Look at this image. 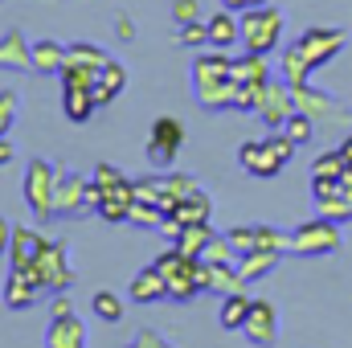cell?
<instances>
[{
  "mask_svg": "<svg viewBox=\"0 0 352 348\" xmlns=\"http://www.w3.org/2000/svg\"><path fill=\"white\" fill-rule=\"evenodd\" d=\"M295 94V111H303V115H311V119H336L344 107L332 98V94H324V90H316L311 83H303V87H291Z\"/></svg>",
  "mask_w": 352,
  "mask_h": 348,
  "instance_id": "18",
  "label": "cell"
},
{
  "mask_svg": "<svg viewBox=\"0 0 352 348\" xmlns=\"http://www.w3.org/2000/svg\"><path fill=\"white\" fill-rule=\"evenodd\" d=\"M33 70L37 74H62V62H66V45H58V41H50V37H41V41H33Z\"/></svg>",
  "mask_w": 352,
  "mask_h": 348,
  "instance_id": "25",
  "label": "cell"
},
{
  "mask_svg": "<svg viewBox=\"0 0 352 348\" xmlns=\"http://www.w3.org/2000/svg\"><path fill=\"white\" fill-rule=\"evenodd\" d=\"M33 270V279H37V287L41 291H70V283H74V266L66 259V246L62 242H45V250L37 254V262L29 266Z\"/></svg>",
  "mask_w": 352,
  "mask_h": 348,
  "instance_id": "6",
  "label": "cell"
},
{
  "mask_svg": "<svg viewBox=\"0 0 352 348\" xmlns=\"http://www.w3.org/2000/svg\"><path fill=\"white\" fill-rule=\"evenodd\" d=\"M230 242H234L238 259H246V254L258 250V234H254V226H234V230H230Z\"/></svg>",
  "mask_w": 352,
  "mask_h": 348,
  "instance_id": "39",
  "label": "cell"
},
{
  "mask_svg": "<svg viewBox=\"0 0 352 348\" xmlns=\"http://www.w3.org/2000/svg\"><path fill=\"white\" fill-rule=\"evenodd\" d=\"M90 312H94L98 320H107V324H119V320H123V299H119L115 291H94Z\"/></svg>",
  "mask_w": 352,
  "mask_h": 348,
  "instance_id": "33",
  "label": "cell"
},
{
  "mask_svg": "<svg viewBox=\"0 0 352 348\" xmlns=\"http://www.w3.org/2000/svg\"><path fill=\"white\" fill-rule=\"evenodd\" d=\"M131 345H135V348H173L168 340H164V336H160V332H152V328H148V332H140Z\"/></svg>",
  "mask_w": 352,
  "mask_h": 348,
  "instance_id": "44",
  "label": "cell"
},
{
  "mask_svg": "<svg viewBox=\"0 0 352 348\" xmlns=\"http://www.w3.org/2000/svg\"><path fill=\"white\" fill-rule=\"evenodd\" d=\"M344 29H320V25H311V29H303L299 37H295V45H299V54H303V62L311 66V70H320V66H328L340 50H344Z\"/></svg>",
  "mask_w": 352,
  "mask_h": 348,
  "instance_id": "7",
  "label": "cell"
},
{
  "mask_svg": "<svg viewBox=\"0 0 352 348\" xmlns=\"http://www.w3.org/2000/svg\"><path fill=\"white\" fill-rule=\"evenodd\" d=\"M278 259H283V254H274V250H254V254L238 259V274H242V283H254V279L270 274V270L278 266Z\"/></svg>",
  "mask_w": 352,
  "mask_h": 348,
  "instance_id": "29",
  "label": "cell"
},
{
  "mask_svg": "<svg viewBox=\"0 0 352 348\" xmlns=\"http://www.w3.org/2000/svg\"><path fill=\"white\" fill-rule=\"evenodd\" d=\"M205 25H209V50H230L242 41V17L230 8H217L213 17H205Z\"/></svg>",
  "mask_w": 352,
  "mask_h": 348,
  "instance_id": "19",
  "label": "cell"
},
{
  "mask_svg": "<svg viewBox=\"0 0 352 348\" xmlns=\"http://www.w3.org/2000/svg\"><path fill=\"white\" fill-rule=\"evenodd\" d=\"M283 131L295 140V148H303V144H311V135H316V119H311V115H303V111H295V115L283 123Z\"/></svg>",
  "mask_w": 352,
  "mask_h": 348,
  "instance_id": "35",
  "label": "cell"
},
{
  "mask_svg": "<svg viewBox=\"0 0 352 348\" xmlns=\"http://www.w3.org/2000/svg\"><path fill=\"white\" fill-rule=\"evenodd\" d=\"M344 176V173H340ZM340 176H311V197L316 201H324V197H336V193H344V180Z\"/></svg>",
  "mask_w": 352,
  "mask_h": 348,
  "instance_id": "41",
  "label": "cell"
},
{
  "mask_svg": "<svg viewBox=\"0 0 352 348\" xmlns=\"http://www.w3.org/2000/svg\"><path fill=\"white\" fill-rule=\"evenodd\" d=\"M340 180H344V193H349V197H352V164H349V168H344V176H340Z\"/></svg>",
  "mask_w": 352,
  "mask_h": 348,
  "instance_id": "51",
  "label": "cell"
},
{
  "mask_svg": "<svg viewBox=\"0 0 352 348\" xmlns=\"http://www.w3.org/2000/svg\"><path fill=\"white\" fill-rule=\"evenodd\" d=\"M90 180H94V188L102 193V188H111V184H119V180H127V176L119 173L115 164H98V168H94V176H90Z\"/></svg>",
  "mask_w": 352,
  "mask_h": 348,
  "instance_id": "43",
  "label": "cell"
},
{
  "mask_svg": "<svg viewBox=\"0 0 352 348\" xmlns=\"http://www.w3.org/2000/svg\"><path fill=\"white\" fill-rule=\"evenodd\" d=\"M242 17V45L250 54H274V45L283 41V12L274 4H254Z\"/></svg>",
  "mask_w": 352,
  "mask_h": 348,
  "instance_id": "3",
  "label": "cell"
},
{
  "mask_svg": "<svg viewBox=\"0 0 352 348\" xmlns=\"http://www.w3.org/2000/svg\"><path fill=\"white\" fill-rule=\"evenodd\" d=\"M131 205H135V188H131V180H119V184H111V188L98 193L94 213H98L102 221H127Z\"/></svg>",
  "mask_w": 352,
  "mask_h": 348,
  "instance_id": "16",
  "label": "cell"
},
{
  "mask_svg": "<svg viewBox=\"0 0 352 348\" xmlns=\"http://www.w3.org/2000/svg\"><path fill=\"white\" fill-rule=\"evenodd\" d=\"M209 238H213L209 221H197V226H184V230H180V238H176L173 246H180V250L192 254V259H201V250L209 246Z\"/></svg>",
  "mask_w": 352,
  "mask_h": 348,
  "instance_id": "30",
  "label": "cell"
},
{
  "mask_svg": "<svg viewBox=\"0 0 352 348\" xmlns=\"http://www.w3.org/2000/svg\"><path fill=\"white\" fill-rule=\"evenodd\" d=\"M119 37H123V41H131V37H135V29H131V21H127V17L119 21Z\"/></svg>",
  "mask_w": 352,
  "mask_h": 348,
  "instance_id": "49",
  "label": "cell"
},
{
  "mask_svg": "<svg viewBox=\"0 0 352 348\" xmlns=\"http://www.w3.org/2000/svg\"><path fill=\"white\" fill-rule=\"evenodd\" d=\"M127 348H135V345H127Z\"/></svg>",
  "mask_w": 352,
  "mask_h": 348,
  "instance_id": "53",
  "label": "cell"
},
{
  "mask_svg": "<svg viewBox=\"0 0 352 348\" xmlns=\"http://www.w3.org/2000/svg\"><path fill=\"white\" fill-rule=\"evenodd\" d=\"M278 78H283L287 87H303V83L311 78V66L303 62V54H299V45H295V41L278 54Z\"/></svg>",
  "mask_w": 352,
  "mask_h": 348,
  "instance_id": "26",
  "label": "cell"
},
{
  "mask_svg": "<svg viewBox=\"0 0 352 348\" xmlns=\"http://www.w3.org/2000/svg\"><path fill=\"white\" fill-rule=\"evenodd\" d=\"M90 205V176H78L70 168L58 173V193H54V217H78V209Z\"/></svg>",
  "mask_w": 352,
  "mask_h": 348,
  "instance_id": "10",
  "label": "cell"
},
{
  "mask_svg": "<svg viewBox=\"0 0 352 348\" xmlns=\"http://www.w3.org/2000/svg\"><path fill=\"white\" fill-rule=\"evenodd\" d=\"M234 78L238 83H266V78H274V70H270V54H242V58H234Z\"/></svg>",
  "mask_w": 352,
  "mask_h": 348,
  "instance_id": "24",
  "label": "cell"
},
{
  "mask_svg": "<svg viewBox=\"0 0 352 348\" xmlns=\"http://www.w3.org/2000/svg\"><path fill=\"white\" fill-rule=\"evenodd\" d=\"M58 173L50 160H29L25 164V201L37 217H54V193H58Z\"/></svg>",
  "mask_w": 352,
  "mask_h": 348,
  "instance_id": "5",
  "label": "cell"
},
{
  "mask_svg": "<svg viewBox=\"0 0 352 348\" xmlns=\"http://www.w3.org/2000/svg\"><path fill=\"white\" fill-rule=\"evenodd\" d=\"M344 250V234H340V221H328V217H307L291 230V254L299 259H324V254H336Z\"/></svg>",
  "mask_w": 352,
  "mask_h": 348,
  "instance_id": "2",
  "label": "cell"
},
{
  "mask_svg": "<svg viewBox=\"0 0 352 348\" xmlns=\"http://www.w3.org/2000/svg\"><path fill=\"white\" fill-rule=\"evenodd\" d=\"M111 62V54L102 45H90V41H74L66 45V62H62V87H94L102 66Z\"/></svg>",
  "mask_w": 352,
  "mask_h": 348,
  "instance_id": "4",
  "label": "cell"
},
{
  "mask_svg": "<svg viewBox=\"0 0 352 348\" xmlns=\"http://www.w3.org/2000/svg\"><path fill=\"white\" fill-rule=\"evenodd\" d=\"M70 312H74V303L66 299V291H58L54 303H50V316H70Z\"/></svg>",
  "mask_w": 352,
  "mask_h": 348,
  "instance_id": "45",
  "label": "cell"
},
{
  "mask_svg": "<svg viewBox=\"0 0 352 348\" xmlns=\"http://www.w3.org/2000/svg\"><path fill=\"white\" fill-rule=\"evenodd\" d=\"M16 107H21V94L16 90H4L0 94V135H8V127L16 119Z\"/></svg>",
  "mask_w": 352,
  "mask_h": 348,
  "instance_id": "40",
  "label": "cell"
},
{
  "mask_svg": "<svg viewBox=\"0 0 352 348\" xmlns=\"http://www.w3.org/2000/svg\"><path fill=\"white\" fill-rule=\"evenodd\" d=\"M127 295H131L135 303H160V299H168V279L160 274V266H156V262H148L144 270H135V279H131Z\"/></svg>",
  "mask_w": 352,
  "mask_h": 348,
  "instance_id": "17",
  "label": "cell"
},
{
  "mask_svg": "<svg viewBox=\"0 0 352 348\" xmlns=\"http://www.w3.org/2000/svg\"><path fill=\"white\" fill-rule=\"evenodd\" d=\"M12 156H16V148L8 144V135H0V168H4V164H12Z\"/></svg>",
  "mask_w": 352,
  "mask_h": 348,
  "instance_id": "47",
  "label": "cell"
},
{
  "mask_svg": "<svg viewBox=\"0 0 352 348\" xmlns=\"http://www.w3.org/2000/svg\"><path fill=\"white\" fill-rule=\"evenodd\" d=\"M258 234V250H274V254H291V234L274 230V226H254Z\"/></svg>",
  "mask_w": 352,
  "mask_h": 348,
  "instance_id": "38",
  "label": "cell"
},
{
  "mask_svg": "<svg viewBox=\"0 0 352 348\" xmlns=\"http://www.w3.org/2000/svg\"><path fill=\"white\" fill-rule=\"evenodd\" d=\"M250 295L246 291H234V295H226L221 299V328L226 332H242V324H246V316H250Z\"/></svg>",
  "mask_w": 352,
  "mask_h": 348,
  "instance_id": "27",
  "label": "cell"
},
{
  "mask_svg": "<svg viewBox=\"0 0 352 348\" xmlns=\"http://www.w3.org/2000/svg\"><path fill=\"white\" fill-rule=\"evenodd\" d=\"M254 4H270V0H254Z\"/></svg>",
  "mask_w": 352,
  "mask_h": 348,
  "instance_id": "52",
  "label": "cell"
},
{
  "mask_svg": "<svg viewBox=\"0 0 352 348\" xmlns=\"http://www.w3.org/2000/svg\"><path fill=\"white\" fill-rule=\"evenodd\" d=\"M176 45H184V50H209V25H205V17L188 21V25H176Z\"/></svg>",
  "mask_w": 352,
  "mask_h": 348,
  "instance_id": "32",
  "label": "cell"
},
{
  "mask_svg": "<svg viewBox=\"0 0 352 348\" xmlns=\"http://www.w3.org/2000/svg\"><path fill=\"white\" fill-rule=\"evenodd\" d=\"M41 287L33 279V270H21V266H8V279H4V307L8 312H29L37 303Z\"/></svg>",
  "mask_w": 352,
  "mask_h": 348,
  "instance_id": "14",
  "label": "cell"
},
{
  "mask_svg": "<svg viewBox=\"0 0 352 348\" xmlns=\"http://www.w3.org/2000/svg\"><path fill=\"white\" fill-rule=\"evenodd\" d=\"M8 246H12V226L8 217H0V254H8Z\"/></svg>",
  "mask_w": 352,
  "mask_h": 348,
  "instance_id": "46",
  "label": "cell"
},
{
  "mask_svg": "<svg viewBox=\"0 0 352 348\" xmlns=\"http://www.w3.org/2000/svg\"><path fill=\"white\" fill-rule=\"evenodd\" d=\"M123 90H127V66L111 58V62L102 66L98 83H94V102H98V107H107V102H115Z\"/></svg>",
  "mask_w": 352,
  "mask_h": 348,
  "instance_id": "22",
  "label": "cell"
},
{
  "mask_svg": "<svg viewBox=\"0 0 352 348\" xmlns=\"http://www.w3.org/2000/svg\"><path fill=\"white\" fill-rule=\"evenodd\" d=\"M45 348H87V324L82 316H50L45 328Z\"/></svg>",
  "mask_w": 352,
  "mask_h": 348,
  "instance_id": "15",
  "label": "cell"
},
{
  "mask_svg": "<svg viewBox=\"0 0 352 348\" xmlns=\"http://www.w3.org/2000/svg\"><path fill=\"white\" fill-rule=\"evenodd\" d=\"M173 213L184 226H197V221H209V217H213V201L205 197V188H197V193H188L184 201H176Z\"/></svg>",
  "mask_w": 352,
  "mask_h": 348,
  "instance_id": "28",
  "label": "cell"
},
{
  "mask_svg": "<svg viewBox=\"0 0 352 348\" xmlns=\"http://www.w3.org/2000/svg\"><path fill=\"white\" fill-rule=\"evenodd\" d=\"M197 279H201V287L209 291V295H234V291H246V283H242V274H238V266L234 262H197Z\"/></svg>",
  "mask_w": 352,
  "mask_h": 348,
  "instance_id": "12",
  "label": "cell"
},
{
  "mask_svg": "<svg viewBox=\"0 0 352 348\" xmlns=\"http://www.w3.org/2000/svg\"><path fill=\"white\" fill-rule=\"evenodd\" d=\"M221 8H230V12H246V8H254V0H221Z\"/></svg>",
  "mask_w": 352,
  "mask_h": 348,
  "instance_id": "48",
  "label": "cell"
},
{
  "mask_svg": "<svg viewBox=\"0 0 352 348\" xmlns=\"http://www.w3.org/2000/svg\"><path fill=\"white\" fill-rule=\"evenodd\" d=\"M340 152L349 156V164H352V135H344V140H340Z\"/></svg>",
  "mask_w": 352,
  "mask_h": 348,
  "instance_id": "50",
  "label": "cell"
},
{
  "mask_svg": "<svg viewBox=\"0 0 352 348\" xmlns=\"http://www.w3.org/2000/svg\"><path fill=\"white\" fill-rule=\"evenodd\" d=\"M173 21H176V25L201 21V0H176V4H173Z\"/></svg>",
  "mask_w": 352,
  "mask_h": 348,
  "instance_id": "42",
  "label": "cell"
},
{
  "mask_svg": "<svg viewBox=\"0 0 352 348\" xmlns=\"http://www.w3.org/2000/svg\"><path fill=\"white\" fill-rule=\"evenodd\" d=\"M62 111H66L70 123H87L90 115L98 111L94 87H62Z\"/></svg>",
  "mask_w": 352,
  "mask_h": 348,
  "instance_id": "23",
  "label": "cell"
},
{
  "mask_svg": "<svg viewBox=\"0 0 352 348\" xmlns=\"http://www.w3.org/2000/svg\"><path fill=\"white\" fill-rule=\"evenodd\" d=\"M242 336L254 348H274V340H278V307L270 299H254L250 303V316L242 324Z\"/></svg>",
  "mask_w": 352,
  "mask_h": 348,
  "instance_id": "11",
  "label": "cell"
},
{
  "mask_svg": "<svg viewBox=\"0 0 352 348\" xmlns=\"http://www.w3.org/2000/svg\"><path fill=\"white\" fill-rule=\"evenodd\" d=\"M201 259H205V262H234V266H238V250H234L230 234H213V238H209V246L201 250Z\"/></svg>",
  "mask_w": 352,
  "mask_h": 348,
  "instance_id": "37",
  "label": "cell"
},
{
  "mask_svg": "<svg viewBox=\"0 0 352 348\" xmlns=\"http://www.w3.org/2000/svg\"><path fill=\"white\" fill-rule=\"evenodd\" d=\"M33 41H25L21 29H8L0 37V70H33Z\"/></svg>",
  "mask_w": 352,
  "mask_h": 348,
  "instance_id": "21",
  "label": "cell"
},
{
  "mask_svg": "<svg viewBox=\"0 0 352 348\" xmlns=\"http://www.w3.org/2000/svg\"><path fill=\"white\" fill-rule=\"evenodd\" d=\"M238 164H242L250 176H263V180L266 176H278L283 168H287L283 156H278L266 140H246V144L238 148Z\"/></svg>",
  "mask_w": 352,
  "mask_h": 348,
  "instance_id": "13",
  "label": "cell"
},
{
  "mask_svg": "<svg viewBox=\"0 0 352 348\" xmlns=\"http://www.w3.org/2000/svg\"><path fill=\"white\" fill-rule=\"evenodd\" d=\"M254 115L263 119L270 131H278V127L295 115V94H291V87H287L283 78H266L263 87H258V107H254Z\"/></svg>",
  "mask_w": 352,
  "mask_h": 348,
  "instance_id": "8",
  "label": "cell"
},
{
  "mask_svg": "<svg viewBox=\"0 0 352 348\" xmlns=\"http://www.w3.org/2000/svg\"><path fill=\"white\" fill-rule=\"evenodd\" d=\"M45 250V238L37 234V230H29V226H12V246H8V266H21V270H29L37 254Z\"/></svg>",
  "mask_w": 352,
  "mask_h": 348,
  "instance_id": "20",
  "label": "cell"
},
{
  "mask_svg": "<svg viewBox=\"0 0 352 348\" xmlns=\"http://www.w3.org/2000/svg\"><path fill=\"white\" fill-rule=\"evenodd\" d=\"M316 213H320V217H328V221H340V226H349V221H352V197H349V193L324 197V201H316Z\"/></svg>",
  "mask_w": 352,
  "mask_h": 348,
  "instance_id": "31",
  "label": "cell"
},
{
  "mask_svg": "<svg viewBox=\"0 0 352 348\" xmlns=\"http://www.w3.org/2000/svg\"><path fill=\"white\" fill-rule=\"evenodd\" d=\"M344 168H349V156L340 148H328V152H320L311 160V176H340Z\"/></svg>",
  "mask_w": 352,
  "mask_h": 348,
  "instance_id": "34",
  "label": "cell"
},
{
  "mask_svg": "<svg viewBox=\"0 0 352 348\" xmlns=\"http://www.w3.org/2000/svg\"><path fill=\"white\" fill-rule=\"evenodd\" d=\"M164 217H168V213H164L160 205H152V201H135L131 213H127V221H135V226H144V230H160Z\"/></svg>",
  "mask_w": 352,
  "mask_h": 348,
  "instance_id": "36",
  "label": "cell"
},
{
  "mask_svg": "<svg viewBox=\"0 0 352 348\" xmlns=\"http://www.w3.org/2000/svg\"><path fill=\"white\" fill-rule=\"evenodd\" d=\"M192 98L205 111H234L238 102V78H234V58L221 50H205L192 58Z\"/></svg>",
  "mask_w": 352,
  "mask_h": 348,
  "instance_id": "1",
  "label": "cell"
},
{
  "mask_svg": "<svg viewBox=\"0 0 352 348\" xmlns=\"http://www.w3.org/2000/svg\"><path fill=\"white\" fill-rule=\"evenodd\" d=\"M180 144H184V123L173 119V115H160L152 123V135H148V160L156 168H168L176 160V152H180Z\"/></svg>",
  "mask_w": 352,
  "mask_h": 348,
  "instance_id": "9",
  "label": "cell"
}]
</instances>
